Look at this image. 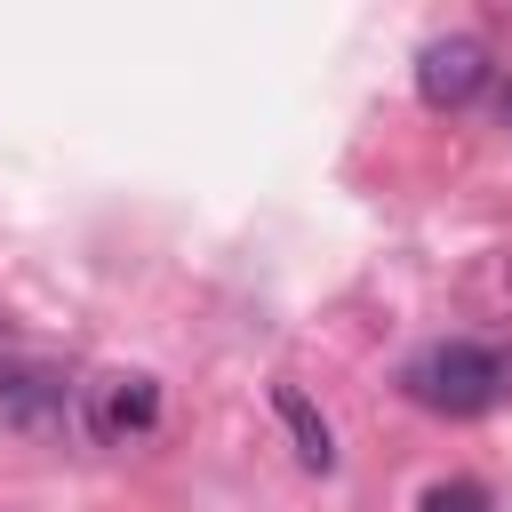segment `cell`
<instances>
[{"label":"cell","instance_id":"4","mask_svg":"<svg viewBox=\"0 0 512 512\" xmlns=\"http://www.w3.org/2000/svg\"><path fill=\"white\" fill-rule=\"evenodd\" d=\"M0 416L8 424H56L64 416V368L40 352L0 344Z\"/></svg>","mask_w":512,"mask_h":512},{"label":"cell","instance_id":"2","mask_svg":"<svg viewBox=\"0 0 512 512\" xmlns=\"http://www.w3.org/2000/svg\"><path fill=\"white\" fill-rule=\"evenodd\" d=\"M80 424H88V440L128 448V440H144L160 424V384L144 368H104V376L80 384Z\"/></svg>","mask_w":512,"mask_h":512},{"label":"cell","instance_id":"3","mask_svg":"<svg viewBox=\"0 0 512 512\" xmlns=\"http://www.w3.org/2000/svg\"><path fill=\"white\" fill-rule=\"evenodd\" d=\"M488 48L472 40V32H448V40H424V56H416V96L432 104V112H464L480 88H488Z\"/></svg>","mask_w":512,"mask_h":512},{"label":"cell","instance_id":"1","mask_svg":"<svg viewBox=\"0 0 512 512\" xmlns=\"http://www.w3.org/2000/svg\"><path fill=\"white\" fill-rule=\"evenodd\" d=\"M400 392H408L416 408H432V416H480V408H496V392H504V352H488V344H472V336L424 344V352L400 368Z\"/></svg>","mask_w":512,"mask_h":512},{"label":"cell","instance_id":"8","mask_svg":"<svg viewBox=\"0 0 512 512\" xmlns=\"http://www.w3.org/2000/svg\"><path fill=\"white\" fill-rule=\"evenodd\" d=\"M504 288H512V272H504Z\"/></svg>","mask_w":512,"mask_h":512},{"label":"cell","instance_id":"7","mask_svg":"<svg viewBox=\"0 0 512 512\" xmlns=\"http://www.w3.org/2000/svg\"><path fill=\"white\" fill-rule=\"evenodd\" d=\"M496 112H504V128H512V80H504V96H496Z\"/></svg>","mask_w":512,"mask_h":512},{"label":"cell","instance_id":"5","mask_svg":"<svg viewBox=\"0 0 512 512\" xmlns=\"http://www.w3.org/2000/svg\"><path fill=\"white\" fill-rule=\"evenodd\" d=\"M272 408H280V424H288V440H296V464H304V472H328V464H336V432H328V416L312 408V392H304V384H272Z\"/></svg>","mask_w":512,"mask_h":512},{"label":"cell","instance_id":"6","mask_svg":"<svg viewBox=\"0 0 512 512\" xmlns=\"http://www.w3.org/2000/svg\"><path fill=\"white\" fill-rule=\"evenodd\" d=\"M416 512H496V496H488L480 480H432V488L416 496Z\"/></svg>","mask_w":512,"mask_h":512}]
</instances>
